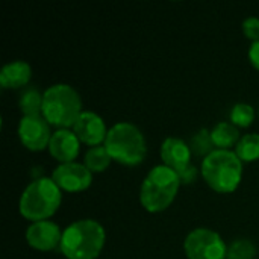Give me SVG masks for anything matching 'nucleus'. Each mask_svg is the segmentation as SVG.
Instances as JSON below:
<instances>
[{
	"instance_id": "a211bd4d",
	"label": "nucleus",
	"mask_w": 259,
	"mask_h": 259,
	"mask_svg": "<svg viewBox=\"0 0 259 259\" xmlns=\"http://www.w3.org/2000/svg\"><path fill=\"white\" fill-rule=\"evenodd\" d=\"M111 155L108 153L105 146H94L90 147L85 153L83 164L90 168V171H103L109 162H111Z\"/></svg>"
},
{
	"instance_id": "423d86ee",
	"label": "nucleus",
	"mask_w": 259,
	"mask_h": 259,
	"mask_svg": "<svg viewBox=\"0 0 259 259\" xmlns=\"http://www.w3.org/2000/svg\"><path fill=\"white\" fill-rule=\"evenodd\" d=\"M105 147L112 159L124 165L140 164L147 152L143 132L131 121H118L109 127Z\"/></svg>"
},
{
	"instance_id": "b1692460",
	"label": "nucleus",
	"mask_w": 259,
	"mask_h": 259,
	"mask_svg": "<svg viewBox=\"0 0 259 259\" xmlns=\"http://www.w3.org/2000/svg\"><path fill=\"white\" fill-rule=\"evenodd\" d=\"M249 59H250L252 65L259 70V39L252 41V44L249 47Z\"/></svg>"
},
{
	"instance_id": "1a4fd4ad",
	"label": "nucleus",
	"mask_w": 259,
	"mask_h": 259,
	"mask_svg": "<svg viewBox=\"0 0 259 259\" xmlns=\"http://www.w3.org/2000/svg\"><path fill=\"white\" fill-rule=\"evenodd\" d=\"M52 179L56 182V185L61 190L76 193V191H83L91 185L93 171H90V168L85 164H79L73 161V162L59 164L53 170Z\"/></svg>"
},
{
	"instance_id": "39448f33",
	"label": "nucleus",
	"mask_w": 259,
	"mask_h": 259,
	"mask_svg": "<svg viewBox=\"0 0 259 259\" xmlns=\"http://www.w3.org/2000/svg\"><path fill=\"white\" fill-rule=\"evenodd\" d=\"M42 94V115L50 124L65 129L76 123L82 112V100L71 85L55 83Z\"/></svg>"
},
{
	"instance_id": "f257e3e1",
	"label": "nucleus",
	"mask_w": 259,
	"mask_h": 259,
	"mask_svg": "<svg viewBox=\"0 0 259 259\" xmlns=\"http://www.w3.org/2000/svg\"><path fill=\"white\" fill-rule=\"evenodd\" d=\"M105 229L93 219L73 222L62 231L59 249L68 259H96L105 244Z\"/></svg>"
},
{
	"instance_id": "9b49d317",
	"label": "nucleus",
	"mask_w": 259,
	"mask_h": 259,
	"mask_svg": "<svg viewBox=\"0 0 259 259\" xmlns=\"http://www.w3.org/2000/svg\"><path fill=\"white\" fill-rule=\"evenodd\" d=\"M62 232L59 226L50 220L33 222L26 231L27 243L36 250H52L61 244Z\"/></svg>"
},
{
	"instance_id": "9d476101",
	"label": "nucleus",
	"mask_w": 259,
	"mask_h": 259,
	"mask_svg": "<svg viewBox=\"0 0 259 259\" xmlns=\"http://www.w3.org/2000/svg\"><path fill=\"white\" fill-rule=\"evenodd\" d=\"M73 132L82 143L90 144L91 147L99 146L102 141H105L108 134L103 118L94 111H82L76 123L73 124Z\"/></svg>"
},
{
	"instance_id": "ddd939ff",
	"label": "nucleus",
	"mask_w": 259,
	"mask_h": 259,
	"mask_svg": "<svg viewBox=\"0 0 259 259\" xmlns=\"http://www.w3.org/2000/svg\"><path fill=\"white\" fill-rule=\"evenodd\" d=\"M79 141L80 140L73 131L58 129L56 132L52 134L49 143V152L61 164L73 162L74 158L79 155Z\"/></svg>"
},
{
	"instance_id": "dca6fc26",
	"label": "nucleus",
	"mask_w": 259,
	"mask_h": 259,
	"mask_svg": "<svg viewBox=\"0 0 259 259\" xmlns=\"http://www.w3.org/2000/svg\"><path fill=\"white\" fill-rule=\"evenodd\" d=\"M42 97L41 91L35 87H26L18 99V106L23 115H39L42 114Z\"/></svg>"
},
{
	"instance_id": "20e7f679",
	"label": "nucleus",
	"mask_w": 259,
	"mask_h": 259,
	"mask_svg": "<svg viewBox=\"0 0 259 259\" xmlns=\"http://www.w3.org/2000/svg\"><path fill=\"white\" fill-rule=\"evenodd\" d=\"M181 184V178L173 168L167 165H155L141 184V205L150 212L164 211L175 200Z\"/></svg>"
},
{
	"instance_id": "2eb2a0df",
	"label": "nucleus",
	"mask_w": 259,
	"mask_h": 259,
	"mask_svg": "<svg viewBox=\"0 0 259 259\" xmlns=\"http://www.w3.org/2000/svg\"><path fill=\"white\" fill-rule=\"evenodd\" d=\"M211 138L217 149H229L240 141L238 127L231 121H220L211 131Z\"/></svg>"
},
{
	"instance_id": "0eeeda50",
	"label": "nucleus",
	"mask_w": 259,
	"mask_h": 259,
	"mask_svg": "<svg viewBox=\"0 0 259 259\" xmlns=\"http://www.w3.org/2000/svg\"><path fill=\"white\" fill-rule=\"evenodd\" d=\"M184 250L188 259H225L228 246L215 231L196 228L187 235Z\"/></svg>"
},
{
	"instance_id": "f03ea898",
	"label": "nucleus",
	"mask_w": 259,
	"mask_h": 259,
	"mask_svg": "<svg viewBox=\"0 0 259 259\" xmlns=\"http://www.w3.org/2000/svg\"><path fill=\"white\" fill-rule=\"evenodd\" d=\"M62 200L61 188L53 179L36 178L21 193L18 208L24 219L41 222L52 217Z\"/></svg>"
},
{
	"instance_id": "412c9836",
	"label": "nucleus",
	"mask_w": 259,
	"mask_h": 259,
	"mask_svg": "<svg viewBox=\"0 0 259 259\" xmlns=\"http://www.w3.org/2000/svg\"><path fill=\"white\" fill-rule=\"evenodd\" d=\"M191 152H194L199 156H208L214 149V143L211 138V132L208 129H200L194 137L191 138Z\"/></svg>"
},
{
	"instance_id": "f3484780",
	"label": "nucleus",
	"mask_w": 259,
	"mask_h": 259,
	"mask_svg": "<svg viewBox=\"0 0 259 259\" xmlns=\"http://www.w3.org/2000/svg\"><path fill=\"white\" fill-rule=\"evenodd\" d=\"M235 153L241 161H255L259 158V134H246L235 146Z\"/></svg>"
},
{
	"instance_id": "4be33fe9",
	"label": "nucleus",
	"mask_w": 259,
	"mask_h": 259,
	"mask_svg": "<svg viewBox=\"0 0 259 259\" xmlns=\"http://www.w3.org/2000/svg\"><path fill=\"white\" fill-rule=\"evenodd\" d=\"M243 32L246 33L247 38L252 41L259 39V17L250 15L243 21Z\"/></svg>"
},
{
	"instance_id": "6ab92c4d",
	"label": "nucleus",
	"mask_w": 259,
	"mask_h": 259,
	"mask_svg": "<svg viewBox=\"0 0 259 259\" xmlns=\"http://www.w3.org/2000/svg\"><path fill=\"white\" fill-rule=\"evenodd\" d=\"M256 255L255 244L247 238H237L228 247L226 259H253Z\"/></svg>"
},
{
	"instance_id": "4468645a",
	"label": "nucleus",
	"mask_w": 259,
	"mask_h": 259,
	"mask_svg": "<svg viewBox=\"0 0 259 259\" xmlns=\"http://www.w3.org/2000/svg\"><path fill=\"white\" fill-rule=\"evenodd\" d=\"M32 68L29 62L15 59L6 62L0 70V85L3 88H26L27 82L30 80Z\"/></svg>"
},
{
	"instance_id": "6e6552de",
	"label": "nucleus",
	"mask_w": 259,
	"mask_h": 259,
	"mask_svg": "<svg viewBox=\"0 0 259 259\" xmlns=\"http://www.w3.org/2000/svg\"><path fill=\"white\" fill-rule=\"evenodd\" d=\"M18 137L30 150H42L49 146L52 132L44 115H23L18 123Z\"/></svg>"
},
{
	"instance_id": "aec40b11",
	"label": "nucleus",
	"mask_w": 259,
	"mask_h": 259,
	"mask_svg": "<svg viewBox=\"0 0 259 259\" xmlns=\"http://www.w3.org/2000/svg\"><path fill=\"white\" fill-rule=\"evenodd\" d=\"M253 118H255V109L252 105L246 102H238L231 109V123H234L235 126L247 127L252 124Z\"/></svg>"
},
{
	"instance_id": "7ed1b4c3",
	"label": "nucleus",
	"mask_w": 259,
	"mask_h": 259,
	"mask_svg": "<svg viewBox=\"0 0 259 259\" xmlns=\"http://www.w3.org/2000/svg\"><path fill=\"white\" fill-rule=\"evenodd\" d=\"M202 175L219 193H232L243 176V161L229 149H215L202 161Z\"/></svg>"
},
{
	"instance_id": "5701e85b",
	"label": "nucleus",
	"mask_w": 259,
	"mask_h": 259,
	"mask_svg": "<svg viewBox=\"0 0 259 259\" xmlns=\"http://www.w3.org/2000/svg\"><path fill=\"white\" fill-rule=\"evenodd\" d=\"M196 176H197V168H196L193 164H190L184 171H181V173H179L181 182H184V184H190V182H193V181L196 179Z\"/></svg>"
},
{
	"instance_id": "f8f14e48",
	"label": "nucleus",
	"mask_w": 259,
	"mask_h": 259,
	"mask_svg": "<svg viewBox=\"0 0 259 259\" xmlns=\"http://www.w3.org/2000/svg\"><path fill=\"white\" fill-rule=\"evenodd\" d=\"M161 158L164 165L173 168L179 175L191 164V147L178 137H168L161 144Z\"/></svg>"
}]
</instances>
